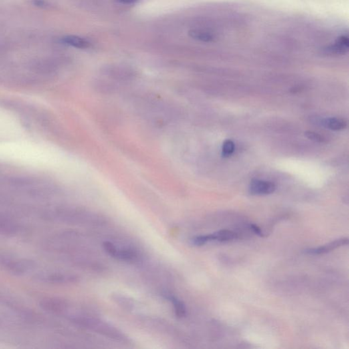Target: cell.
<instances>
[{"label":"cell","instance_id":"30bf717a","mask_svg":"<svg viewBox=\"0 0 349 349\" xmlns=\"http://www.w3.org/2000/svg\"><path fill=\"white\" fill-rule=\"evenodd\" d=\"M305 135L307 138L313 142L317 143H324L326 142V139L321 134L317 133V132H312V131H307L305 132Z\"/></svg>","mask_w":349,"mask_h":349},{"label":"cell","instance_id":"52a82bcc","mask_svg":"<svg viewBox=\"0 0 349 349\" xmlns=\"http://www.w3.org/2000/svg\"><path fill=\"white\" fill-rule=\"evenodd\" d=\"M168 299L171 301L172 305H173L176 317L178 318H183L184 317H185L186 309L184 303L173 296L168 297Z\"/></svg>","mask_w":349,"mask_h":349},{"label":"cell","instance_id":"277c9868","mask_svg":"<svg viewBox=\"0 0 349 349\" xmlns=\"http://www.w3.org/2000/svg\"><path fill=\"white\" fill-rule=\"evenodd\" d=\"M322 124L326 128L332 130H342L346 128V121L343 119L330 118L323 120Z\"/></svg>","mask_w":349,"mask_h":349},{"label":"cell","instance_id":"ba28073f","mask_svg":"<svg viewBox=\"0 0 349 349\" xmlns=\"http://www.w3.org/2000/svg\"><path fill=\"white\" fill-rule=\"evenodd\" d=\"M189 34L193 39L203 42H210L214 40V37L210 33L207 31L198 30V29H192L190 31Z\"/></svg>","mask_w":349,"mask_h":349},{"label":"cell","instance_id":"6da1fadb","mask_svg":"<svg viewBox=\"0 0 349 349\" xmlns=\"http://www.w3.org/2000/svg\"><path fill=\"white\" fill-rule=\"evenodd\" d=\"M276 186L273 182L264 180H253L250 184L249 192L252 195H267L273 193Z\"/></svg>","mask_w":349,"mask_h":349},{"label":"cell","instance_id":"8992f818","mask_svg":"<svg viewBox=\"0 0 349 349\" xmlns=\"http://www.w3.org/2000/svg\"><path fill=\"white\" fill-rule=\"evenodd\" d=\"M63 42L67 45L78 49H85L90 45L86 40L76 37V36H69V37L63 38Z\"/></svg>","mask_w":349,"mask_h":349},{"label":"cell","instance_id":"7a4b0ae2","mask_svg":"<svg viewBox=\"0 0 349 349\" xmlns=\"http://www.w3.org/2000/svg\"><path fill=\"white\" fill-rule=\"evenodd\" d=\"M348 238H341V239L335 240L332 242L327 243V245L323 246V247L307 250L305 253L309 254V255H323V254L334 251V250L338 249V248L342 247L343 246L348 245Z\"/></svg>","mask_w":349,"mask_h":349},{"label":"cell","instance_id":"3957f363","mask_svg":"<svg viewBox=\"0 0 349 349\" xmlns=\"http://www.w3.org/2000/svg\"><path fill=\"white\" fill-rule=\"evenodd\" d=\"M349 42L348 37L345 36L339 37L333 45L324 49L325 53L329 55H344L348 52Z\"/></svg>","mask_w":349,"mask_h":349},{"label":"cell","instance_id":"5b68a950","mask_svg":"<svg viewBox=\"0 0 349 349\" xmlns=\"http://www.w3.org/2000/svg\"><path fill=\"white\" fill-rule=\"evenodd\" d=\"M212 236L213 241H221V242L231 241L237 238V234L229 230H221V231L212 233Z\"/></svg>","mask_w":349,"mask_h":349},{"label":"cell","instance_id":"8fae6325","mask_svg":"<svg viewBox=\"0 0 349 349\" xmlns=\"http://www.w3.org/2000/svg\"><path fill=\"white\" fill-rule=\"evenodd\" d=\"M250 228H251L252 231H253L255 234H257V235L260 236V237H263V232H262L261 229H260L257 225H254V224H251V225H250Z\"/></svg>","mask_w":349,"mask_h":349},{"label":"cell","instance_id":"7c38bea8","mask_svg":"<svg viewBox=\"0 0 349 349\" xmlns=\"http://www.w3.org/2000/svg\"><path fill=\"white\" fill-rule=\"evenodd\" d=\"M119 3L125 4V5H130V4L136 3L138 0H117Z\"/></svg>","mask_w":349,"mask_h":349},{"label":"cell","instance_id":"9c48e42d","mask_svg":"<svg viewBox=\"0 0 349 349\" xmlns=\"http://www.w3.org/2000/svg\"><path fill=\"white\" fill-rule=\"evenodd\" d=\"M235 146L233 141L226 140L222 148V155L223 157H229L235 152Z\"/></svg>","mask_w":349,"mask_h":349}]
</instances>
